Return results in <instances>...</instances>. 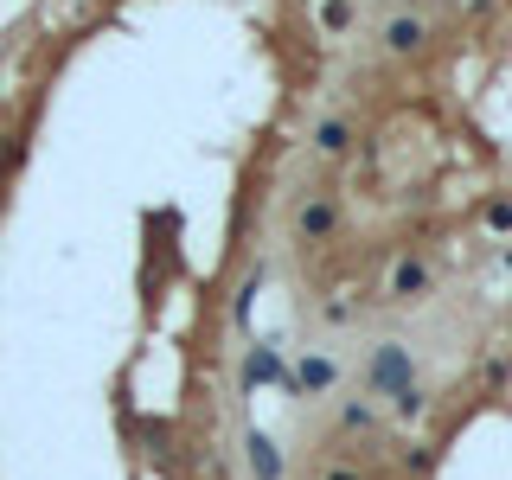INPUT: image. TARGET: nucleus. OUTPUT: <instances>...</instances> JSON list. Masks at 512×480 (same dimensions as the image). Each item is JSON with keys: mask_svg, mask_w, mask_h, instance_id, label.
Masks as SVG:
<instances>
[{"mask_svg": "<svg viewBox=\"0 0 512 480\" xmlns=\"http://www.w3.org/2000/svg\"><path fill=\"white\" fill-rule=\"evenodd\" d=\"M365 384H372V397H404L410 384H416V359H410V346L404 340H384V346H372V365H365Z\"/></svg>", "mask_w": 512, "mask_h": 480, "instance_id": "obj_1", "label": "nucleus"}, {"mask_svg": "<svg viewBox=\"0 0 512 480\" xmlns=\"http://www.w3.org/2000/svg\"><path fill=\"white\" fill-rule=\"evenodd\" d=\"M340 224H346L340 192H308L295 205V244H327V237H340Z\"/></svg>", "mask_w": 512, "mask_h": 480, "instance_id": "obj_2", "label": "nucleus"}, {"mask_svg": "<svg viewBox=\"0 0 512 480\" xmlns=\"http://www.w3.org/2000/svg\"><path fill=\"white\" fill-rule=\"evenodd\" d=\"M429 288H436V269H429L416 250L391 256V269H384V295H391V301H404V308H416V301H423Z\"/></svg>", "mask_w": 512, "mask_h": 480, "instance_id": "obj_3", "label": "nucleus"}, {"mask_svg": "<svg viewBox=\"0 0 512 480\" xmlns=\"http://www.w3.org/2000/svg\"><path fill=\"white\" fill-rule=\"evenodd\" d=\"M256 384H276L282 397H295V372H288V359L276 346H250L244 359V391H256Z\"/></svg>", "mask_w": 512, "mask_h": 480, "instance_id": "obj_4", "label": "nucleus"}, {"mask_svg": "<svg viewBox=\"0 0 512 480\" xmlns=\"http://www.w3.org/2000/svg\"><path fill=\"white\" fill-rule=\"evenodd\" d=\"M378 45L391 58H416L429 45V20L423 13H391V20H384V32H378Z\"/></svg>", "mask_w": 512, "mask_h": 480, "instance_id": "obj_5", "label": "nucleus"}, {"mask_svg": "<svg viewBox=\"0 0 512 480\" xmlns=\"http://www.w3.org/2000/svg\"><path fill=\"white\" fill-rule=\"evenodd\" d=\"M288 372H295V397H320V391H333V384H340V365L320 359V352H308V359L288 365Z\"/></svg>", "mask_w": 512, "mask_h": 480, "instance_id": "obj_6", "label": "nucleus"}, {"mask_svg": "<svg viewBox=\"0 0 512 480\" xmlns=\"http://www.w3.org/2000/svg\"><path fill=\"white\" fill-rule=\"evenodd\" d=\"M244 461H250V480H282V448L263 429H244Z\"/></svg>", "mask_w": 512, "mask_h": 480, "instance_id": "obj_7", "label": "nucleus"}, {"mask_svg": "<svg viewBox=\"0 0 512 480\" xmlns=\"http://www.w3.org/2000/svg\"><path fill=\"white\" fill-rule=\"evenodd\" d=\"M352 141H359V135H352V122H346V116L314 122V148L327 154V160H346V154H352Z\"/></svg>", "mask_w": 512, "mask_h": 480, "instance_id": "obj_8", "label": "nucleus"}, {"mask_svg": "<svg viewBox=\"0 0 512 480\" xmlns=\"http://www.w3.org/2000/svg\"><path fill=\"white\" fill-rule=\"evenodd\" d=\"M20 160H26V135L20 128H0V186L20 173Z\"/></svg>", "mask_w": 512, "mask_h": 480, "instance_id": "obj_9", "label": "nucleus"}, {"mask_svg": "<svg viewBox=\"0 0 512 480\" xmlns=\"http://www.w3.org/2000/svg\"><path fill=\"white\" fill-rule=\"evenodd\" d=\"M480 224H487L493 237H512V192H500V199L480 205Z\"/></svg>", "mask_w": 512, "mask_h": 480, "instance_id": "obj_10", "label": "nucleus"}, {"mask_svg": "<svg viewBox=\"0 0 512 480\" xmlns=\"http://www.w3.org/2000/svg\"><path fill=\"white\" fill-rule=\"evenodd\" d=\"M391 416H397V423H416V416H429V391H423V384H410L404 397H391Z\"/></svg>", "mask_w": 512, "mask_h": 480, "instance_id": "obj_11", "label": "nucleus"}, {"mask_svg": "<svg viewBox=\"0 0 512 480\" xmlns=\"http://www.w3.org/2000/svg\"><path fill=\"white\" fill-rule=\"evenodd\" d=\"M346 26H352V0H320V32H333V39H340Z\"/></svg>", "mask_w": 512, "mask_h": 480, "instance_id": "obj_12", "label": "nucleus"}, {"mask_svg": "<svg viewBox=\"0 0 512 480\" xmlns=\"http://www.w3.org/2000/svg\"><path fill=\"white\" fill-rule=\"evenodd\" d=\"M404 474H416V480H423V474H436V448L410 442V448H404Z\"/></svg>", "mask_w": 512, "mask_h": 480, "instance_id": "obj_13", "label": "nucleus"}, {"mask_svg": "<svg viewBox=\"0 0 512 480\" xmlns=\"http://www.w3.org/2000/svg\"><path fill=\"white\" fill-rule=\"evenodd\" d=\"M320 320H327V327H346V320H352V301H327Z\"/></svg>", "mask_w": 512, "mask_h": 480, "instance_id": "obj_14", "label": "nucleus"}, {"mask_svg": "<svg viewBox=\"0 0 512 480\" xmlns=\"http://www.w3.org/2000/svg\"><path fill=\"white\" fill-rule=\"evenodd\" d=\"M340 423H346V429H372V410H365V404H346Z\"/></svg>", "mask_w": 512, "mask_h": 480, "instance_id": "obj_15", "label": "nucleus"}, {"mask_svg": "<svg viewBox=\"0 0 512 480\" xmlns=\"http://www.w3.org/2000/svg\"><path fill=\"white\" fill-rule=\"evenodd\" d=\"M480 378H487V384H506L512 378V359H487V365H480Z\"/></svg>", "mask_w": 512, "mask_h": 480, "instance_id": "obj_16", "label": "nucleus"}, {"mask_svg": "<svg viewBox=\"0 0 512 480\" xmlns=\"http://www.w3.org/2000/svg\"><path fill=\"white\" fill-rule=\"evenodd\" d=\"M320 480H365V474L352 468V461H333V468H320Z\"/></svg>", "mask_w": 512, "mask_h": 480, "instance_id": "obj_17", "label": "nucleus"}, {"mask_svg": "<svg viewBox=\"0 0 512 480\" xmlns=\"http://www.w3.org/2000/svg\"><path fill=\"white\" fill-rule=\"evenodd\" d=\"M506 269H512V250H506Z\"/></svg>", "mask_w": 512, "mask_h": 480, "instance_id": "obj_18", "label": "nucleus"}]
</instances>
